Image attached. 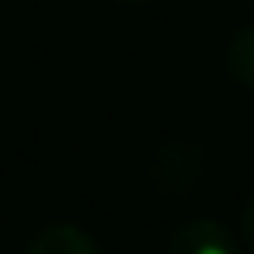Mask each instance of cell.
<instances>
[{
    "mask_svg": "<svg viewBox=\"0 0 254 254\" xmlns=\"http://www.w3.org/2000/svg\"><path fill=\"white\" fill-rule=\"evenodd\" d=\"M243 247V239L221 221H187L176 228V236L168 239L172 254H236Z\"/></svg>",
    "mask_w": 254,
    "mask_h": 254,
    "instance_id": "6da1fadb",
    "label": "cell"
},
{
    "mask_svg": "<svg viewBox=\"0 0 254 254\" xmlns=\"http://www.w3.org/2000/svg\"><path fill=\"white\" fill-rule=\"evenodd\" d=\"M97 239L82 232L79 224H45L38 236L26 243L30 254H97Z\"/></svg>",
    "mask_w": 254,
    "mask_h": 254,
    "instance_id": "7a4b0ae2",
    "label": "cell"
},
{
    "mask_svg": "<svg viewBox=\"0 0 254 254\" xmlns=\"http://www.w3.org/2000/svg\"><path fill=\"white\" fill-rule=\"evenodd\" d=\"M224 67L236 82H247L254 86V26L239 30L236 38L228 41V53H224Z\"/></svg>",
    "mask_w": 254,
    "mask_h": 254,
    "instance_id": "3957f363",
    "label": "cell"
},
{
    "mask_svg": "<svg viewBox=\"0 0 254 254\" xmlns=\"http://www.w3.org/2000/svg\"><path fill=\"white\" fill-rule=\"evenodd\" d=\"M239 239H243V247L254 251V198L243 206V217H239Z\"/></svg>",
    "mask_w": 254,
    "mask_h": 254,
    "instance_id": "277c9868",
    "label": "cell"
},
{
    "mask_svg": "<svg viewBox=\"0 0 254 254\" xmlns=\"http://www.w3.org/2000/svg\"><path fill=\"white\" fill-rule=\"evenodd\" d=\"M124 4H150V0H124Z\"/></svg>",
    "mask_w": 254,
    "mask_h": 254,
    "instance_id": "5b68a950",
    "label": "cell"
}]
</instances>
